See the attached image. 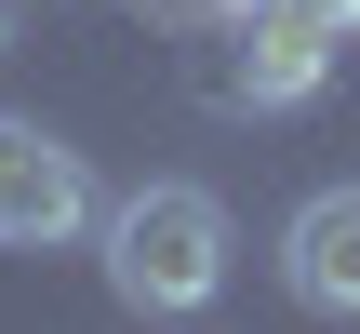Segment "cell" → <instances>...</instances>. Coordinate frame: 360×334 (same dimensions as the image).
Wrapping results in <instances>:
<instances>
[{"instance_id":"obj_1","label":"cell","mask_w":360,"mask_h":334,"mask_svg":"<svg viewBox=\"0 0 360 334\" xmlns=\"http://www.w3.org/2000/svg\"><path fill=\"white\" fill-rule=\"evenodd\" d=\"M227 201L214 187H134V201H107V295L134 308V321H200L214 295H227Z\"/></svg>"},{"instance_id":"obj_2","label":"cell","mask_w":360,"mask_h":334,"mask_svg":"<svg viewBox=\"0 0 360 334\" xmlns=\"http://www.w3.org/2000/svg\"><path fill=\"white\" fill-rule=\"evenodd\" d=\"M334 80V27L307 0H267V13H227V54H214V94L227 107H307Z\"/></svg>"},{"instance_id":"obj_3","label":"cell","mask_w":360,"mask_h":334,"mask_svg":"<svg viewBox=\"0 0 360 334\" xmlns=\"http://www.w3.org/2000/svg\"><path fill=\"white\" fill-rule=\"evenodd\" d=\"M80 228H94L80 147H53L40 120H0V254H67Z\"/></svg>"},{"instance_id":"obj_4","label":"cell","mask_w":360,"mask_h":334,"mask_svg":"<svg viewBox=\"0 0 360 334\" xmlns=\"http://www.w3.org/2000/svg\"><path fill=\"white\" fill-rule=\"evenodd\" d=\"M281 295L321 308V321H360V187L294 201V228H281Z\"/></svg>"},{"instance_id":"obj_5","label":"cell","mask_w":360,"mask_h":334,"mask_svg":"<svg viewBox=\"0 0 360 334\" xmlns=\"http://www.w3.org/2000/svg\"><path fill=\"white\" fill-rule=\"evenodd\" d=\"M307 13H321V27H334V40H347V27H360V0H307Z\"/></svg>"},{"instance_id":"obj_6","label":"cell","mask_w":360,"mask_h":334,"mask_svg":"<svg viewBox=\"0 0 360 334\" xmlns=\"http://www.w3.org/2000/svg\"><path fill=\"white\" fill-rule=\"evenodd\" d=\"M227 13H267V0H214V27H227Z\"/></svg>"},{"instance_id":"obj_7","label":"cell","mask_w":360,"mask_h":334,"mask_svg":"<svg viewBox=\"0 0 360 334\" xmlns=\"http://www.w3.org/2000/svg\"><path fill=\"white\" fill-rule=\"evenodd\" d=\"M0 40H13V0H0Z\"/></svg>"}]
</instances>
